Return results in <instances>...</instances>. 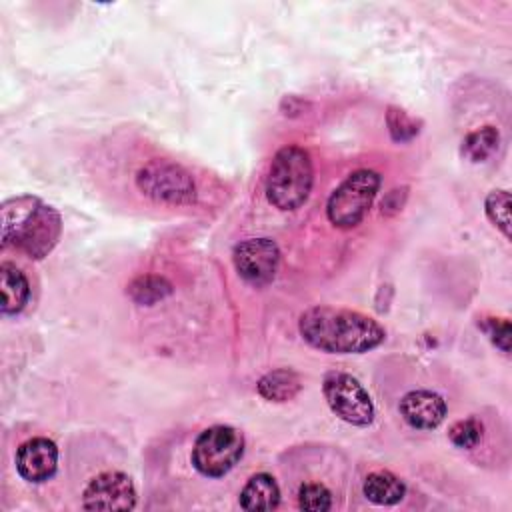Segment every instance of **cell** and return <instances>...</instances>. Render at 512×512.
Wrapping results in <instances>:
<instances>
[{
  "label": "cell",
  "mask_w": 512,
  "mask_h": 512,
  "mask_svg": "<svg viewBox=\"0 0 512 512\" xmlns=\"http://www.w3.org/2000/svg\"><path fill=\"white\" fill-rule=\"evenodd\" d=\"M448 436H450V442L458 448H474L482 438V424L474 418L460 420L452 424Z\"/></svg>",
  "instance_id": "cell-20"
},
{
  "label": "cell",
  "mask_w": 512,
  "mask_h": 512,
  "mask_svg": "<svg viewBox=\"0 0 512 512\" xmlns=\"http://www.w3.org/2000/svg\"><path fill=\"white\" fill-rule=\"evenodd\" d=\"M486 216L502 234L510 236V196L506 190H494L486 198Z\"/></svg>",
  "instance_id": "cell-18"
},
{
  "label": "cell",
  "mask_w": 512,
  "mask_h": 512,
  "mask_svg": "<svg viewBox=\"0 0 512 512\" xmlns=\"http://www.w3.org/2000/svg\"><path fill=\"white\" fill-rule=\"evenodd\" d=\"M498 142L500 134L494 126L478 128L462 140V156L470 162H484L496 152Z\"/></svg>",
  "instance_id": "cell-16"
},
{
  "label": "cell",
  "mask_w": 512,
  "mask_h": 512,
  "mask_svg": "<svg viewBox=\"0 0 512 512\" xmlns=\"http://www.w3.org/2000/svg\"><path fill=\"white\" fill-rule=\"evenodd\" d=\"M128 292L136 302L152 304L170 294V284L158 276H142L130 284Z\"/></svg>",
  "instance_id": "cell-17"
},
{
  "label": "cell",
  "mask_w": 512,
  "mask_h": 512,
  "mask_svg": "<svg viewBox=\"0 0 512 512\" xmlns=\"http://www.w3.org/2000/svg\"><path fill=\"white\" fill-rule=\"evenodd\" d=\"M280 502V488L270 474H254L240 492L244 510H272Z\"/></svg>",
  "instance_id": "cell-12"
},
{
  "label": "cell",
  "mask_w": 512,
  "mask_h": 512,
  "mask_svg": "<svg viewBox=\"0 0 512 512\" xmlns=\"http://www.w3.org/2000/svg\"><path fill=\"white\" fill-rule=\"evenodd\" d=\"M484 330L488 332L490 340H492L502 352H508V350H510V324H508V320L490 318L488 324H484Z\"/></svg>",
  "instance_id": "cell-22"
},
{
  "label": "cell",
  "mask_w": 512,
  "mask_h": 512,
  "mask_svg": "<svg viewBox=\"0 0 512 512\" xmlns=\"http://www.w3.org/2000/svg\"><path fill=\"white\" fill-rule=\"evenodd\" d=\"M400 414L412 428L432 430L444 420L446 404L436 392L412 390L400 400Z\"/></svg>",
  "instance_id": "cell-11"
},
{
  "label": "cell",
  "mask_w": 512,
  "mask_h": 512,
  "mask_svg": "<svg viewBox=\"0 0 512 512\" xmlns=\"http://www.w3.org/2000/svg\"><path fill=\"white\" fill-rule=\"evenodd\" d=\"M300 336L332 354H362L384 342V328L370 316L332 306H314L300 316Z\"/></svg>",
  "instance_id": "cell-1"
},
{
  "label": "cell",
  "mask_w": 512,
  "mask_h": 512,
  "mask_svg": "<svg viewBox=\"0 0 512 512\" xmlns=\"http://www.w3.org/2000/svg\"><path fill=\"white\" fill-rule=\"evenodd\" d=\"M234 266L252 286L272 282L280 264V250L270 238H248L234 248Z\"/></svg>",
  "instance_id": "cell-8"
},
{
  "label": "cell",
  "mask_w": 512,
  "mask_h": 512,
  "mask_svg": "<svg viewBox=\"0 0 512 512\" xmlns=\"http://www.w3.org/2000/svg\"><path fill=\"white\" fill-rule=\"evenodd\" d=\"M314 182L310 154L300 146H284L276 152L268 180L266 196L280 210H294L306 202Z\"/></svg>",
  "instance_id": "cell-3"
},
{
  "label": "cell",
  "mask_w": 512,
  "mask_h": 512,
  "mask_svg": "<svg viewBox=\"0 0 512 512\" xmlns=\"http://www.w3.org/2000/svg\"><path fill=\"white\" fill-rule=\"evenodd\" d=\"M300 388H302L300 376L288 368L268 372L258 382L260 396L270 402H288L300 392Z\"/></svg>",
  "instance_id": "cell-15"
},
{
  "label": "cell",
  "mask_w": 512,
  "mask_h": 512,
  "mask_svg": "<svg viewBox=\"0 0 512 512\" xmlns=\"http://www.w3.org/2000/svg\"><path fill=\"white\" fill-rule=\"evenodd\" d=\"M404 492H406L404 482L386 470L372 472L364 480V496L370 502L380 506H390L400 502L404 498Z\"/></svg>",
  "instance_id": "cell-14"
},
{
  "label": "cell",
  "mask_w": 512,
  "mask_h": 512,
  "mask_svg": "<svg viewBox=\"0 0 512 512\" xmlns=\"http://www.w3.org/2000/svg\"><path fill=\"white\" fill-rule=\"evenodd\" d=\"M0 282H2V312L18 314L30 296V284L26 276L10 262L0 264Z\"/></svg>",
  "instance_id": "cell-13"
},
{
  "label": "cell",
  "mask_w": 512,
  "mask_h": 512,
  "mask_svg": "<svg viewBox=\"0 0 512 512\" xmlns=\"http://www.w3.org/2000/svg\"><path fill=\"white\" fill-rule=\"evenodd\" d=\"M330 410L352 426H368L374 420V406L364 386L346 372H328L322 382Z\"/></svg>",
  "instance_id": "cell-6"
},
{
  "label": "cell",
  "mask_w": 512,
  "mask_h": 512,
  "mask_svg": "<svg viewBox=\"0 0 512 512\" xmlns=\"http://www.w3.org/2000/svg\"><path fill=\"white\" fill-rule=\"evenodd\" d=\"M58 466V448L48 438H32L16 450L18 474L34 484L46 482L54 476Z\"/></svg>",
  "instance_id": "cell-10"
},
{
  "label": "cell",
  "mask_w": 512,
  "mask_h": 512,
  "mask_svg": "<svg viewBox=\"0 0 512 512\" xmlns=\"http://www.w3.org/2000/svg\"><path fill=\"white\" fill-rule=\"evenodd\" d=\"M62 232L60 214L32 196H20L2 206V244L14 246L28 258H44Z\"/></svg>",
  "instance_id": "cell-2"
},
{
  "label": "cell",
  "mask_w": 512,
  "mask_h": 512,
  "mask_svg": "<svg viewBox=\"0 0 512 512\" xmlns=\"http://www.w3.org/2000/svg\"><path fill=\"white\" fill-rule=\"evenodd\" d=\"M136 182L146 196L160 202L182 204L194 200V182L182 168L174 164L152 162L138 172Z\"/></svg>",
  "instance_id": "cell-7"
},
{
  "label": "cell",
  "mask_w": 512,
  "mask_h": 512,
  "mask_svg": "<svg viewBox=\"0 0 512 512\" xmlns=\"http://www.w3.org/2000/svg\"><path fill=\"white\" fill-rule=\"evenodd\" d=\"M86 510H132L136 490L130 476L122 472H102L94 476L82 494Z\"/></svg>",
  "instance_id": "cell-9"
},
{
  "label": "cell",
  "mask_w": 512,
  "mask_h": 512,
  "mask_svg": "<svg viewBox=\"0 0 512 512\" xmlns=\"http://www.w3.org/2000/svg\"><path fill=\"white\" fill-rule=\"evenodd\" d=\"M298 506L302 510H310V512H324L330 510L332 506V494L326 486L310 482V484H302L298 490Z\"/></svg>",
  "instance_id": "cell-19"
},
{
  "label": "cell",
  "mask_w": 512,
  "mask_h": 512,
  "mask_svg": "<svg viewBox=\"0 0 512 512\" xmlns=\"http://www.w3.org/2000/svg\"><path fill=\"white\" fill-rule=\"evenodd\" d=\"M380 174L374 170L352 172L328 198L326 216L336 228H354L366 216L376 192Z\"/></svg>",
  "instance_id": "cell-4"
},
{
  "label": "cell",
  "mask_w": 512,
  "mask_h": 512,
  "mask_svg": "<svg viewBox=\"0 0 512 512\" xmlns=\"http://www.w3.org/2000/svg\"><path fill=\"white\" fill-rule=\"evenodd\" d=\"M244 452V436L232 426L206 428L192 448L194 468L210 478L230 472Z\"/></svg>",
  "instance_id": "cell-5"
},
{
  "label": "cell",
  "mask_w": 512,
  "mask_h": 512,
  "mask_svg": "<svg viewBox=\"0 0 512 512\" xmlns=\"http://www.w3.org/2000/svg\"><path fill=\"white\" fill-rule=\"evenodd\" d=\"M388 126L394 140H410L414 134H418L416 122L404 110L398 108L388 110Z\"/></svg>",
  "instance_id": "cell-21"
}]
</instances>
